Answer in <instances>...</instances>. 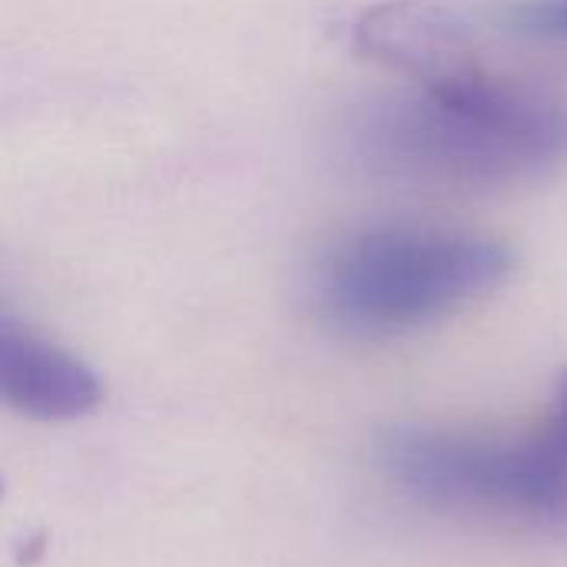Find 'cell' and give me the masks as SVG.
<instances>
[{"label":"cell","mask_w":567,"mask_h":567,"mask_svg":"<svg viewBox=\"0 0 567 567\" xmlns=\"http://www.w3.org/2000/svg\"><path fill=\"white\" fill-rule=\"evenodd\" d=\"M100 402L96 372L0 302V405L37 422H70Z\"/></svg>","instance_id":"4"},{"label":"cell","mask_w":567,"mask_h":567,"mask_svg":"<svg viewBox=\"0 0 567 567\" xmlns=\"http://www.w3.org/2000/svg\"><path fill=\"white\" fill-rule=\"evenodd\" d=\"M515 23L535 37L567 40V0H532L515 10Z\"/></svg>","instance_id":"6"},{"label":"cell","mask_w":567,"mask_h":567,"mask_svg":"<svg viewBox=\"0 0 567 567\" xmlns=\"http://www.w3.org/2000/svg\"><path fill=\"white\" fill-rule=\"evenodd\" d=\"M515 266L512 249L455 226H369L339 239L319 262V316L352 339H392L455 316L495 292Z\"/></svg>","instance_id":"2"},{"label":"cell","mask_w":567,"mask_h":567,"mask_svg":"<svg viewBox=\"0 0 567 567\" xmlns=\"http://www.w3.org/2000/svg\"><path fill=\"white\" fill-rule=\"evenodd\" d=\"M385 478L422 505L515 522H567V465L535 439L395 425L375 449Z\"/></svg>","instance_id":"3"},{"label":"cell","mask_w":567,"mask_h":567,"mask_svg":"<svg viewBox=\"0 0 567 567\" xmlns=\"http://www.w3.org/2000/svg\"><path fill=\"white\" fill-rule=\"evenodd\" d=\"M355 146L385 176L425 186H498L535 176L567 156L561 100L468 66L415 80L375 103Z\"/></svg>","instance_id":"1"},{"label":"cell","mask_w":567,"mask_h":567,"mask_svg":"<svg viewBox=\"0 0 567 567\" xmlns=\"http://www.w3.org/2000/svg\"><path fill=\"white\" fill-rule=\"evenodd\" d=\"M548 439V445L558 452V458L567 465V372L565 379L558 382V392H555V405H551V419L542 432Z\"/></svg>","instance_id":"7"},{"label":"cell","mask_w":567,"mask_h":567,"mask_svg":"<svg viewBox=\"0 0 567 567\" xmlns=\"http://www.w3.org/2000/svg\"><path fill=\"white\" fill-rule=\"evenodd\" d=\"M359 47L419 80L468 70V43L458 20L422 0H395L369 10L355 27Z\"/></svg>","instance_id":"5"}]
</instances>
